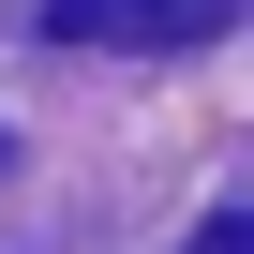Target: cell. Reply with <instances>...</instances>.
I'll return each mask as SVG.
<instances>
[{"label": "cell", "mask_w": 254, "mask_h": 254, "mask_svg": "<svg viewBox=\"0 0 254 254\" xmlns=\"http://www.w3.org/2000/svg\"><path fill=\"white\" fill-rule=\"evenodd\" d=\"M60 45H209L239 0H30Z\"/></svg>", "instance_id": "1"}, {"label": "cell", "mask_w": 254, "mask_h": 254, "mask_svg": "<svg viewBox=\"0 0 254 254\" xmlns=\"http://www.w3.org/2000/svg\"><path fill=\"white\" fill-rule=\"evenodd\" d=\"M194 254H254V209H209V224H194Z\"/></svg>", "instance_id": "2"}]
</instances>
